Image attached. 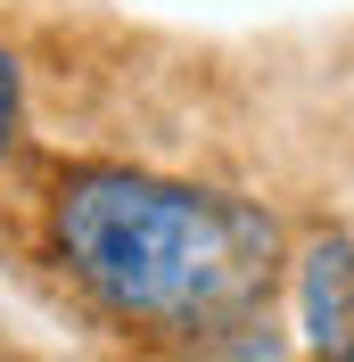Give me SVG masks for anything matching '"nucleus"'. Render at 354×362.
Returning <instances> with one entry per match:
<instances>
[{
    "label": "nucleus",
    "mask_w": 354,
    "mask_h": 362,
    "mask_svg": "<svg viewBox=\"0 0 354 362\" xmlns=\"http://www.w3.org/2000/svg\"><path fill=\"white\" fill-rule=\"evenodd\" d=\"M50 255L124 329L206 338L264 313L280 230L264 206L156 181L132 165H83L50 189Z\"/></svg>",
    "instance_id": "obj_1"
},
{
    "label": "nucleus",
    "mask_w": 354,
    "mask_h": 362,
    "mask_svg": "<svg viewBox=\"0 0 354 362\" xmlns=\"http://www.w3.org/2000/svg\"><path fill=\"white\" fill-rule=\"evenodd\" d=\"M297 305H305V346L313 362H354V247L313 239L297 264Z\"/></svg>",
    "instance_id": "obj_2"
},
{
    "label": "nucleus",
    "mask_w": 354,
    "mask_h": 362,
    "mask_svg": "<svg viewBox=\"0 0 354 362\" xmlns=\"http://www.w3.org/2000/svg\"><path fill=\"white\" fill-rule=\"evenodd\" d=\"M17 124H25V74H17L8 49H0V157L17 148Z\"/></svg>",
    "instance_id": "obj_3"
}]
</instances>
